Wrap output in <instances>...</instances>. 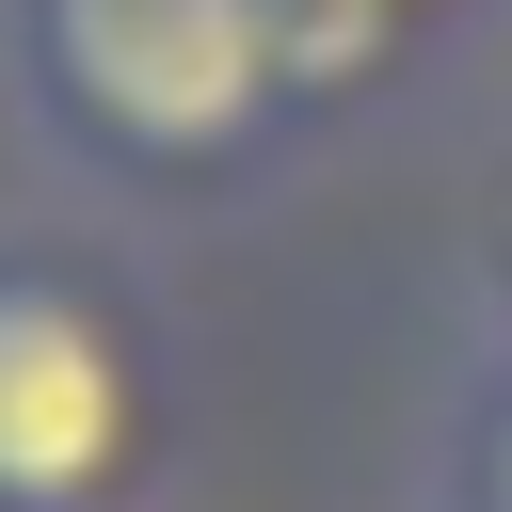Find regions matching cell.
<instances>
[{"label":"cell","instance_id":"obj_1","mask_svg":"<svg viewBox=\"0 0 512 512\" xmlns=\"http://www.w3.org/2000/svg\"><path fill=\"white\" fill-rule=\"evenodd\" d=\"M0 64L48 160L144 208H224L304 128L272 0H0Z\"/></svg>","mask_w":512,"mask_h":512},{"label":"cell","instance_id":"obj_2","mask_svg":"<svg viewBox=\"0 0 512 512\" xmlns=\"http://www.w3.org/2000/svg\"><path fill=\"white\" fill-rule=\"evenodd\" d=\"M144 480H160L144 304L64 240H0V512H128Z\"/></svg>","mask_w":512,"mask_h":512},{"label":"cell","instance_id":"obj_3","mask_svg":"<svg viewBox=\"0 0 512 512\" xmlns=\"http://www.w3.org/2000/svg\"><path fill=\"white\" fill-rule=\"evenodd\" d=\"M480 0H272V48H288V112H352L384 96L432 32H464Z\"/></svg>","mask_w":512,"mask_h":512},{"label":"cell","instance_id":"obj_4","mask_svg":"<svg viewBox=\"0 0 512 512\" xmlns=\"http://www.w3.org/2000/svg\"><path fill=\"white\" fill-rule=\"evenodd\" d=\"M432 512H512V320L464 352V384L432 416Z\"/></svg>","mask_w":512,"mask_h":512},{"label":"cell","instance_id":"obj_5","mask_svg":"<svg viewBox=\"0 0 512 512\" xmlns=\"http://www.w3.org/2000/svg\"><path fill=\"white\" fill-rule=\"evenodd\" d=\"M480 272H496V320H512V160H496V208H480Z\"/></svg>","mask_w":512,"mask_h":512}]
</instances>
